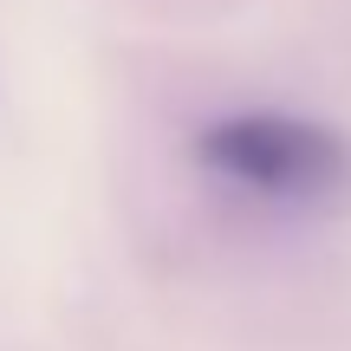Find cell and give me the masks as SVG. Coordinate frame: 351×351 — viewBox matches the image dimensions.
I'll return each instance as SVG.
<instances>
[{"label": "cell", "instance_id": "obj_1", "mask_svg": "<svg viewBox=\"0 0 351 351\" xmlns=\"http://www.w3.org/2000/svg\"><path fill=\"white\" fill-rule=\"evenodd\" d=\"M202 176L280 208H332L351 195V137L300 111H221L189 143Z\"/></svg>", "mask_w": 351, "mask_h": 351}]
</instances>
